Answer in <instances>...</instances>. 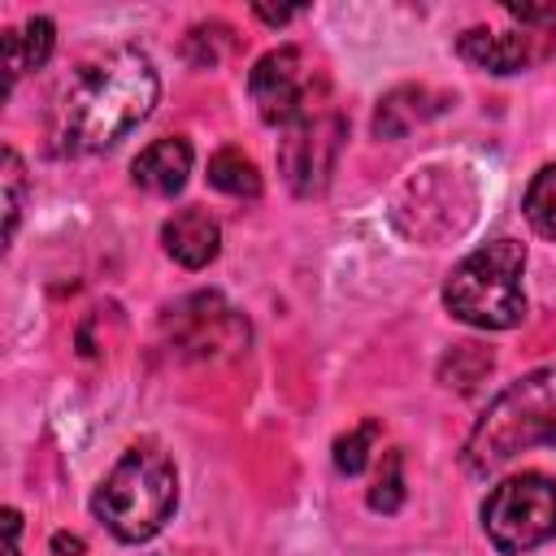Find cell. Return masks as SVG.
Segmentation results:
<instances>
[{
    "label": "cell",
    "mask_w": 556,
    "mask_h": 556,
    "mask_svg": "<svg viewBox=\"0 0 556 556\" xmlns=\"http://www.w3.org/2000/svg\"><path fill=\"white\" fill-rule=\"evenodd\" d=\"M52 556H87V543H83L78 534L56 530V534H52Z\"/></svg>",
    "instance_id": "cell-23"
},
{
    "label": "cell",
    "mask_w": 556,
    "mask_h": 556,
    "mask_svg": "<svg viewBox=\"0 0 556 556\" xmlns=\"http://www.w3.org/2000/svg\"><path fill=\"white\" fill-rule=\"evenodd\" d=\"M439 109L443 104H430V91L426 87H395L374 109V135L378 139H404L413 126H421Z\"/></svg>",
    "instance_id": "cell-13"
},
{
    "label": "cell",
    "mask_w": 556,
    "mask_h": 556,
    "mask_svg": "<svg viewBox=\"0 0 556 556\" xmlns=\"http://www.w3.org/2000/svg\"><path fill=\"white\" fill-rule=\"evenodd\" d=\"M456 52L486 70V74H521L530 70L534 61H543L552 52V35L543 30H486V26H473L456 39Z\"/></svg>",
    "instance_id": "cell-9"
},
{
    "label": "cell",
    "mask_w": 556,
    "mask_h": 556,
    "mask_svg": "<svg viewBox=\"0 0 556 556\" xmlns=\"http://www.w3.org/2000/svg\"><path fill=\"white\" fill-rule=\"evenodd\" d=\"M4 556H22V513L4 508Z\"/></svg>",
    "instance_id": "cell-22"
},
{
    "label": "cell",
    "mask_w": 556,
    "mask_h": 556,
    "mask_svg": "<svg viewBox=\"0 0 556 556\" xmlns=\"http://www.w3.org/2000/svg\"><path fill=\"white\" fill-rule=\"evenodd\" d=\"M365 500H369L374 513H395V508L404 504V456H400L395 447L382 456V465H378L374 486H369Z\"/></svg>",
    "instance_id": "cell-19"
},
{
    "label": "cell",
    "mask_w": 556,
    "mask_h": 556,
    "mask_svg": "<svg viewBox=\"0 0 556 556\" xmlns=\"http://www.w3.org/2000/svg\"><path fill=\"white\" fill-rule=\"evenodd\" d=\"M252 13H256L261 22H269V26H282V22H291V17L300 13V9H265V4H256Z\"/></svg>",
    "instance_id": "cell-24"
},
{
    "label": "cell",
    "mask_w": 556,
    "mask_h": 556,
    "mask_svg": "<svg viewBox=\"0 0 556 556\" xmlns=\"http://www.w3.org/2000/svg\"><path fill=\"white\" fill-rule=\"evenodd\" d=\"M491 365H495V356L486 352V348H478V343H456L443 361H439V378L447 382V387H456V391H478V382L491 374Z\"/></svg>",
    "instance_id": "cell-15"
},
{
    "label": "cell",
    "mask_w": 556,
    "mask_h": 556,
    "mask_svg": "<svg viewBox=\"0 0 556 556\" xmlns=\"http://www.w3.org/2000/svg\"><path fill=\"white\" fill-rule=\"evenodd\" d=\"M178 508V469L152 439L130 443L91 495V513L122 543H148Z\"/></svg>",
    "instance_id": "cell-3"
},
{
    "label": "cell",
    "mask_w": 556,
    "mask_h": 556,
    "mask_svg": "<svg viewBox=\"0 0 556 556\" xmlns=\"http://www.w3.org/2000/svg\"><path fill=\"white\" fill-rule=\"evenodd\" d=\"M504 13L521 26H556V4H504Z\"/></svg>",
    "instance_id": "cell-21"
},
{
    "label": "cell",
    "mask_w": 556,
    "mask_h": 556,
    "mask_svg": "<svg viewBox=\"0 0 556 556\" xmlns=\"http://www.w3.org/2000/svg\"><path fill=\"white\" fill-rule=\"evenodd\" d=\"M156 96H161V78L148 52L113 48L87 61L56 100V122H52L56 152L87 156L113 148L139 122H148Z\"/></svg>",
    "instance_id": "cell-1"
},
{
    "label": "cell",
    "mask_w": 556,
    "mask_h": 556,
    "mask_svg": "<svg viewBox=\"0 0 556 556\" xmlns=\"http://www.w3.org/2000/svg\"><path fill=\"white\" fill-rule=\"evenodd\" d=\"M526 243L491 239L473 248L443 282V308L478 330H513L526 321Z\"/></svg>",
    "instance_id": "cell-4"
},
{
    "label": "cell",
    "mask_w": 556,
    "mask_h": 556,
    "mask_svg": "<svg viewBox=\"0 0 556 556\" xmlns=\"http://www.w3.org/2000/svg\"><path fill=\"white\" fill-rule=\"evenodd\" d=\"M226 48H230V26H222V22H200V26H191V30H187V43H182V52H187V61H191L195 70L217 65V61L226 56Z\"/></svg>",
    "instance_id": "cell-20"
},
{
    "label": "cell",
    "mask_w": 556,
    "mask_h": 556,
    "mask_svg": "<svg viewBox=\"0 0 556 556\" xmlns=\"http://www.w3.org/2000/svg\"><path fill=\"white\" fill-rule=\"evenodd\" d=\"M248 96L265 126L287 130L291 122H300L313 109V74L295 48H274L252 65Z\"/></svg>",
    "instance_id": "cell-7"
},
{
    "label": "cell",
    "mask_w": 556,
    "mask_h": 556,
    "mask_svg": "<svg viewBox=\"0 0 556 556\" xmlns=\"http://www.w3.org/2000/svg\"><path fill=\"white\" fill-rule=\"evenodd\" d=\"M208 182L217 187V191H226V195H248V200H256L261 195V169H256V161L252 156H243L239 148H222V152H213L208 156Z\"/></svg>",
    "instance_id": "cell-14"
},
{
    "label": "cell",
    "mask_w": 556,
    "mask_h": 556,
    "mask_svg": "<svg viewBox=\"0 0 556 556\" xmlns=\"http://www.w3.org/2000/svg\"><path fill=\"white\" fill-rule=\"evenodd\" d=\"M530 447L556 452V365L530 369L526 378L508 382L473 421L460 460L473 478H486Z\"/></svg>",
    "instance_id": "cell-2"
},
{
    "label": "cell",
    "mask_w": 556,
    "mask_h": 556,
    "mask_svg": "<svg viewBox=\"0 0 556 556\" xmlns=\"http://www.w3.org/2000/svg\"><path fill=\"white\" fill-rule=\"evenodd\" d=\"M56 48V26L52 17H26L22 26L4 30V91L17 87L22 74L39 70Z\"/></svg>",
    "instance_id": "cell-12"
},
{
    "label": "cell",
    "mask_w": 556,
    "mask_h": 556,
    "mask_svg": "<svg viewBox=\"0 0 556 556\" xmlns=\"http://www.w3.org/2000/svg\"><path fill=\"white\" fill-rule=\"evenodd\" d=\"M521 208H526V222H530L543 239L556 243V165H543V169L530 178Z\"/></svg>",
    "instance_id": "cell-16"
},
{
    "label": "cell",
    "mask_w": 556,
    "mask_h": 556,
    "mask_svg": "<svg viewBox=\"0 0 556 556\" xmlns=\"http://www.w3.org/2000/svg\"><path fill=\"white\" fill-rule=\"evenodd\" d=\"M482 530L504 556H521L556 539V478L530 469L495 482L482 500Z\"/></svg>",
    "instance_id": "cell-5"
},
{
    "label": "cell",
    "mask_w": 556,
    "mask_h": 556,
    "mask_svg": "<svg viewBox=\"0 0 556 556\" xmlns=\"http://www.w3.org/2000/svg\"><path fill=\"white\" fill-rule=\"evenodd\" d=\"M0 187H4V243H13L17 222H22V208H26V165H22V156L13 148H4Z\"/></svg>",
    "instance_id": "cell-17"
},
{
    "label": "cell",
    "mask_w": 556,
    "mask_h": 556,
    "mask_svg": "<svg viewBox=\"0 0 556 556\" xmlns=\"http://www.w3.org/2000/svg\"><path fill=\"white\" fill-rule=\"evenodd\" d=\"M343 117L334 109H308L300 122H291L278 139V169L295 195H317L339 161L343 148Z\"/></svg>",
    "instance_id": "cell-6"
},
{
    "label": "cell",
    "mask_w": 556,
    "mask_h": 556,
    "mask_svg": "<svg viewBox=\"0 0 556 556\" xmlns=\"http://www.w3.org/2000/svg\"><path fill=\"white\" fill-rule=\"evenodd\" d=\"M161 243L165 252L182 265V269H204L217 261L222 252V226L213 213L204 208H178L165 226H161Z\"/></svg>",
    "instance_id": "cell-10"
},
{
    "label": "cell",
    "mask_w": 556,
    "mask_h": 556,
    "mask_svg": "<svg viewBox=\"0 0 556 556\" xmlns=\"http://www.w3.org/2000/svg\"><path fill=\"white\" fill-rule=\"evenodd\" d=\"M169 330H174V343L187 352V356H213L222 348H239L248 339V326L235 317V308L222 304V295L213 291H200L191 300H182L178 308H169Z\"/></svg>",
    "instance_id": "cell-8"
},
{
    "label": "cell",
    "mask_w": 556,
    "mask_h": 556,
    "mask_svg": "<svg viewBox=\"0 0 556 556\" xmlns=\"http://www.w3.org/2000/svg\"><path fill=\"white\" fill-rule=\"evenodd\" d=\"M378 434H382V426L378 421H361L356 430H348V434H339L334 439V469L339 473H361L365 465H369V452H374V443H378Z\"/></svg>",
    "instance_id": "cell-18"
},
{
    "label": "cell",
    "mask_w": 556,
    "mask_h": 556,
    "mask_svg": "<svg viewBox=\"0 0 556 556\" xmlns=\"http://www.w3.org/2000/svg\"><path fill=\"white\" fill-rule=\"evenodd\" d=\"M187 174H191V143L178 135L148 143L130 165L135 187H143L152 195H178L187 187Z\"/></svg>",
    "instance_id": "cell-11"
}]
</instances>
